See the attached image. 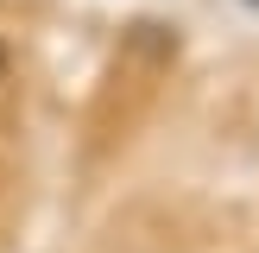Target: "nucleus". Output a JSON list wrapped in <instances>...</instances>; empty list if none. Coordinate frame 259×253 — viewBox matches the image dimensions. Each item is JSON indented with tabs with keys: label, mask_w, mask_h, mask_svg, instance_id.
<instances>
[{
	"label": "nucleus",
	"mask_w": 259,
	"mask_h": 253,
	"mask_svg": "<svg viewBox=\"0 0 259 253\" xmlns=\"http://www.w3.org/2000/svg\"><path fill=\"white\" fill-rule=\"evenodd\" d=\"M0 70H7V45H0Z\"/></svg>",
	"instance_id": "1"
}]
</instances>
